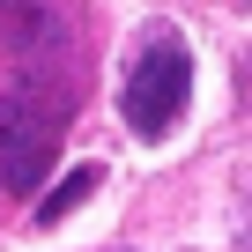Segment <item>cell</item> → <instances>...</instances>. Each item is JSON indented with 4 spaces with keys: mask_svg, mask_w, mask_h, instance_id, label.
<instances>
[{
    "mask_svg": "<svg viewBox=\"0 0 252 252\" xmlns=\"http://www.w3.org/2000/svg\"><path fill=\"white\" fill-rule=\"evenodd\" d=\"M186 104H193V52L178 37H149L141 60L126 67V89H119L126 126H134L141 141H163L171 126L186 119Z\"/></svg>",
    "mask_w": 252,
    "mask_h": 252,
    "instance_id": "cell-1",
    "label": "cell"
},
{
    "mask_svg": "<svg viewBox=\"0 0 252 252\" xmlns=\"http://www.w3.org/2000/svg\"><path fill=\"white\" fill-rule=\"evenodd\" d=\"M60 149V126L30 89H0V186L8 193H37Z\"/></svg>",
    "mask_w": 252,
    "mask_h": 252,
    "instance_id": "cell-2",
    "label": "cell"
},
{
    "mask_svg": "<svg viewBox=\"0 0 252 252\" xmlns=\"http://www.w3.org/2000/svg\"><path fill=\"white\" fill-rule=\"evenodd\" d=\"M96 186H104V171H96V163H74V171L60 178V193H45V200H37V222H45V230H52V222H67Z\"/></svg>",
    "mask_w": 252,
    "mask_h": 252,
    "instance_id": "cell-3",
    "label": "cell"
}]
</instances>
